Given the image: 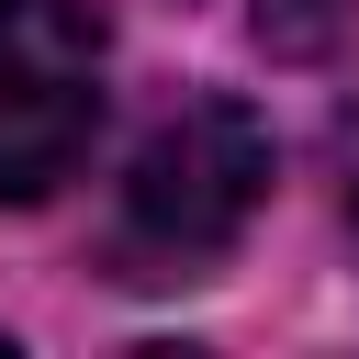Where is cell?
Returning a JSON list of instances; mask_svg holds the SVG:
<instances>
[{"mask_svg":"<svg viewBox=\"0 0 359 359\" xmlns=\"http://www.w3.org/2000/svg\"><path fill=\"white\" fill-rule=\"evenodd\" d=\"M258 202H269V123L247 101H180L123 168V258H135V280H180V269L224 258Z\"/></svg>","mask_w":359,"mask_h":359,"instance_id":"cell-1","label":"cell"},{"mask_svg":"<svg viewBox=\"0 0 359 359\" xmlns=\"http://www.w3.org/2000/svg\"><path fill=\"white\" fill-rule=\"evenodd\" d=\"M101 123L90 0H0V202H45Z\"/></svg>","mask_w":359,"mask_h":359,"instance_id":"cell-2","label":"cell"},{"mask_svg":"<svg viewBox=\"0 0 359 359\" xmlns=\"http://www.w3.org/2000/svg\"><path fill=\"white\" fill-rule=\"evenodd\" d=\"M0 348H11V337H0Z\"/></svg>","mask_w":359,"mask_h":359,"instance_id":"cell-3","label":"cell"}]
</instances>
